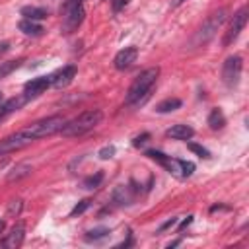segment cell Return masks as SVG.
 Listing matches in <instances>:
<instances>
[{"label": "cell", "mask_w": 249, "mask_h": 249, "mask_svg": "<svg viewBox=\"0 0 249 249\" xmlns=\"http://www.w3.org/2000/svg\"><path fill=\"white\" fill-rule=\"evenodd\" d=\"M158 76H160V68L158 66H150V68L142 70L134 78V82L130 84V88L126 91V97H124L126 105H140V103H144V99L150 95Z\"/></svg>", "instance_id": "1"}, {"label": "cell", "mask_w": 249, "mask_h": 249, "mask_svg": "<svg viewBox=\"0 0 249 249\" xmlns=\"http://www.w3.org/2000/svg\"><path fill=\"white\" fill-rule=\"evenodd\" d=\"M103 119V113L99 109H89L80 113L78 117H74L72 121H66L64 126L60 128V134L66 138H74V136H82L89 130H93Z\"/></svg>", "instance_id": "2"}, {"label": "cell", "mask_w": 249, "mask_h": 249, "mask_svg": "<svg viewBox=\"0 0 249 249\" xmlns=\"http://www.w3.org/2000/svg\"><path fill=\"white\" fill-rule=\"evenodd\" d=\"M146 156L154 161H158L161 167L167 169V173H171L173 177H179V179H187L193 175L195 171V163L193 161H187V160H177V158H171V156H165L163 152H158V150H148Z\"/></svg>", "instance_id": "3"}, {"label": "cell", "mask_w": 249, "mask_h": 249, "mask_svg": "<svg viewBox=\"0 0 249 249\" xmlns=\"http://www.w3.org/2000/svg\"><path fill=\"white\" fill-rule=\"evenodd\" d=\"M226 19H228V10H226V8H222V10L214 12V14H210V16L202 21V25L196 29V33H195L191 45H193V47H202V45H206V43L218 33V29L224 25Z\"/></svg>", "instance_id": "4"}, {"label": "cell", "mask_w": 249, "mask_h": 249, "mask_svg": "<svg viewBox=\"0 0 249 249\" xmlns=\"http://www.w3.org/2000/svg\"><path fill=\"white\" fill-rule=\"evenodd\" d=\"M60 14H62V33L76 31L82 25L84 16H86L82 0H66L60 8Z\"/></svg>", "instance_id": "5"}, {"label": "cell", "mask_w": 249, "mask_h": 249, "mask_svg": "<svg viewBox=\"0 0 249 249\" xmlns=\"http://www.w3.org/2000/svg\"><path fill=\"white\" fill-rule=\"evenodd\" d=\"M64 123H66V119L62 115H53V117H47V119L31 123L29 126H25V130L33 136V140H37V138H45V136H51L54 132H60Z\"/></svg>", "instance_id": "6"}, {"label": "cell", "mask_w": 249, "mask_h": 249, "mask_svg": "<svg viewBox=\"0 0 249 249\" xmlns=\"http://www.w3.org/2000/svg\"><path fill=\"white\" fill-rule=\"evenodd\" d=\"M241 70H243V58L239 54L228 56L224 66H222V80L228 88H235L239 84L241 78Z\"/></svg>", "instance_id": "7"}, {"label": "cell", "mask_w": 249, "mask_h": 249, "mask_svg": "<svg viewBox=\"0 0 249 249\" xmlns=\"http://www.w3.org/2000/svg\"><path fill=\"white\" fill-rule=\"evenodd\" d=\"M31 142H33V136L25 128H21V130H18V132H14V134H10V136L0 140V156L16 152V150H21V148L29 146Z\"/></svg>", "instance_id": "8"}, {"label": "cell", "mask_w": 249, "mask_h": 249, "mask_svg": "<svg viewBox=\"0 0 249 249\" xmlns=\"http://www.w3.org/2000/svg\"><path fill=\"white\" fill-rule=\"evenodd\" d=\"M245 23H247V8L243 6V8H239L235 14H233V18H231V21H230V25H228V29H226V33H224V47H230L237 37H239V33L243 31V27H245Z\"/></svg>", "instance_id": "9"}, {"label": "cell", "mask_w": 249, "mask_h": 249, "mask_svg": "<svg viewBox=\"0 0 249 249\" xmlns=\"http://www.w3.org/2000/svg\"><path fill=\"white\" fill-rule=\"evenodd\" d=\"M136 56H138V49L136 47H124V49H121L115 54L113 64H115L117 70H126V68L132 66V62L136 60Z\"/></svg>", "instance_id": "10"}, {"label": "cell", "mask_w": 249, "mask_h": 249, "mask_svg": "<svg viewBox=\"0 0 249 249\" xmlns=\"http://www.w3.org/2000/svg\"><path fill=\"white\" fill-rule=\"evenodd\" d=\"M49 86H51V76H39V78L29 80V82L23 86V93H25L29 99H33V97L41 95Z\"/></svg>", "instance_id": "11"}, {"label": "cell", "mask_w": 249, "mask_h": 249, "mask_svg": "<svg viewBox=\"0 0 249 249\" xmlns=\"http://www.w3.org/2000/svg\"><path fill=\"white\" fill-rule=\"evenodd\" d=\"M74 76H76V66L74 64L64 66L58 72L51 74V86H54V88H66L74 80Z\"/></svg>", "instance_id": "12"}, {"label": "cell", "mask_w": 249, "mask_h": 249, "mask_svg": "<svg viewBox=\"0 0 249 249\" xmlns=\"http://www.w3.org/2000/svg\"><path fill=\"white\" fill-rule=\"evenodd\" d=\"M23 237H25V226L23 224H16L10 230V233L2 239V245L6 249H16V247H19L23 243Z\"/></svg>", "instance_id": "13"}, {"label": "cell", "mask_w": 249, "mask_h": 249, "mask_svg": "<svg viewBox=\"0 0 249 249\" xmlns=\"http://www.w3.org/2000/svg\"><path fill=\"white\" fill-rule=\"evenodd\" d=\"M29 101V97L23 93V95H18V97H12V99H6L2 105H0V121L6 119L8 115H12L14 111H19L25 103Z\"/></svg>", "instance_id": "14"}, {"label": "cell", "mask_w": 249, "mask_h": 249, "mask_svg": "<svg viewBox=\"0 0 249 249\" xmlns=\"http://www.w3.org/2000/svg\"><path fill=\"white\" fill-rule=\"evenodd\" d=\"M195 134V130L189 126V124H173L171 128L165 130V136L167 138H173V140H189L191 136Z\"/></svg>", "instance_id": "15"}, {"label": "cell", "mask_w": 249, "mask_h": 249, "mask_svg": "<svg viewBox=\"0 0 249 249\" xmlns=\"http://www.w3.org/2000/svg\"><path fill=\"white\" fill-rule=\"evenodd\" d=\"M31 171H33V167H31L29 163H18V165H14V167L6 173V181H8V183L21 181V179L29 177V175H31Z\"/></svg>", "instance_id": "16"}, {"label": "cell", "mask_w": 249, "mask_h": 249, "mask_svg": "<svg viewBox=\"0 0 249 249\" xmlns=\"http://www.w3.org/2000/svg\"><path fill=\"white\" fill-rule=\"evenodd\" d=\"M18 27H19V31H21L23 35H31V37H39V35H43V27H41L35 19H27V18H23V19L18 23Z\"/></svg>", "instance_id": "17"}, {"label": "cell", "mask_w": 249, "mask_h": 249, "mask_svg": "<svg viewBox=\"0 0 249 249\" xmlns=\"http://www.w3.org/2000/svg\"><path fill=\"white\" fill-rule=\"evenodd\" d=\"M132 198H134V193H132L128 187H124V185H121V187H117V189L113 191V200H115L117 204H130Z\"/></svg>", "instance_id": "18"}, {"label": "cell", "mask_w": 249, "mask_h": 249, "mask_svg": "<svg viewBox=\"0 0 249 249\" xmlns=\"http://www.w3.org/2000/svg\"><path fill=\"white\" fill-rule=\"evenodd\" d=\"M21 16L23 18H27V19H45L49 14H47V10L45 8H37V6H23L21 8Z\"/></svg>", "instance_id": "19"}, {"label": "cell", "mask_w": 249, "mask_h": 249, "mask_svg": "<svg viewBox=\"0 0 249 249\" xmlns=\"http://www.w3.org/2000/svg\"><path fill=\"white\" fill-rule=\"evenodd\" d=\"M224 124H226V117H224L222 109H212L208 115V126L212 130H220V128H224Z\"/></svg>", "instance_id": "20"}, {"label": "cell", "mask_w": 249, "mask_h": 249, "mask_svg": "<svg viewBox=\"0 0 249 249\" xmlns=\"http://www.w3.org/2000/svg\"><path fill=\"white\" fill-rule=\"evenodd\" d=\"M179 107H181V99H177V97H167V99H163L161 103L156 105V111H158V113H169V111H175V109H179Z\"/></svg>", "instance_id": "21"}, {"label": "cell", "mask_w": 249, "mask_h": 249, "mask_svg": "<svg viewBox=\"0 0 249 249\" xmlns=\"http://www.w3.org/2000/svg\"><path fill=\"white\" fill-rule=\"evenodd\" d=\"M21 64V60H8V62H0V80L10 76L18 66Z\"/></svg>", "instance_id": "22"}, {"label": "cell", "mask_w": 249, "mask_h": 249, "mask_svg": "<svg viewBox=\"0 0 249 249\" xmlns=\"http://www.w3.org/2000/svg\"><path fill=\"white\" fill-rule=\"evenodd\" d=\"M101 181H103V173H95V175L86 177V179H84V183H82V187H84V189H88V191H91V189H97Z\"/></svg>", "instance_id": "23"}, {"label": "cell", "mask_w": 249, "mask_h": 249, "mask_svg": "<svg viewBox=\"0 0 249 249\" xmlns=\"http://www.w3.org/2000/svg\"><path fill=\"white\" fill-rule=\"evenodd\" d=\"M109 235V230L107 228H95V230H89L86 233V239L88 241H99V239H105Z\"/></svg>", "instance_id": "24"}, {"label": "cell", "mask_w": 249, "mask_h": 249, "mask_svg": "<svg viewBox=\"0 0 249 249\" xmlns=\"http://www.w3.org/2000/svg\"><path fill=\"white\" fill-rule=\"evenodd\" d=\"M187 146H189V150H191V152H195V154H196L198 158H204V160H208V158H210V152H208L206 148H202L200 144H195V142H189Z\"/></svg>", "instance_id": "25"}, {"label": "cell", "mask_w": 249, "mask_h": 249, "mask_svg": "<svg viewBox=\"0 0 249 249\" xmlns=\"http://www.w3.org/2000/svg\"><path fill=\"white\" fill-rule=\"evenodd\" d=\"M21 212V200L18 198V200H12L10 204H8V216H18Z\"/></svg>", "instance_id": "26"}, {"label": "cell", "mask_w": 249, "mask_h": 249, "mask_svg": "<svg viewBox=\"0 0 249 249\" xmlns=\"http://www.w3.org/2000/svg\"><path fill=\"white\" fill-rule=\"evenodd\" d=\"M89 206V200L86 198V200H80V204H76L74 208H72V212H70V216H76V214H82L86 208Z\"/></svg>", "instance_id": "27"}, {"label": "cell", "mask_w": 249, "mask_h": 249, "mask_svg": "<svg viewBox=\"0 0 249 249\" xmlns=\"http://www.w3.org/2000/svg\"><path fill=\"white\" fill-rule=\"evenodd\" d=\"M113 154H115V146H105V148L99 150V158L101 160H109V158H113Z\"/></svg>", "instance_id": "28"}, {"label": "cell", "mask_w": 249, "mask_h": 249, "mask_svg": "<svg viewBox=\"0 0 249 249\" xmlns=\"http://www.w3.org/2000/svg\"><path fill=\"white\" fill-rule=\"evenodd\" d=\"M148 140H150V134H148V132H144V134H140V136H136V138L132 140V144H134L136 148H140V146H144V144H146Z\"/></svg>", "instance_id": "29"}, {"label": "cell", "mask_w": 249, "mask_h": 249, "mask_svg": "<svg viewBox=\"0 0 249 249\" xmlns=\"http://www.w3.org/2000/svg\"><path fill=\"white\" fill-rule=\"evenodd\" d=\"M128 4V0H111V6H113V14H119L124 6Z\"/></svg>", "instance_id": "30"}, {"label": "cell", "mask_w": 249, "mask_h": 249, "mask_svg": "<svg viewBox=\"0 0 249 249\" xmlns=\"http://www.w3.org/2000/svg\"><path fill=\"white\" fill-rule=\"evenodd\" d=\"M175 224H177V218H171L169 222H165V224L160 228V231H163V230H167V228H171V226H175Z\"/></svg>", "instance_id": "31"}, {"label": "cell", "mask_w": 249, "mask_h": 249, "mask_svg": "<svg viewBox=\"0 0 249 249\" xmlns=\"http://www.w3.org/2000/svg\"><path fill=\"white\" fill-rule=\"evenodd\" d=\"M191 222H193V216H187V218L181 222V226H179V231H183V230H185V228H187Z\"/></svg>", "instance_id": "32"}, {"label": "cell", "mask_w": 249, "mask_h": 249, "mask_svg": "<svg viewBox=\"0 0 249 249\" xmlns=\"http://www.w3.org/2000/svg\"><path fill=\"white\" fill-rule=\"evenodd\" d=\"M183 2H187V0H171V6H173V8H177V6H181Z\"/></svg>", "instance_id": "33"}, {"label": "cell", "mask_w": 249, "mask_h": 249, "mask_svg": "<svg viewBox=\"0 0 249 249\" xmlns=\"http://www.w3.org/2000/svg\"><path fill=\"white\" fill-rule=\"evenodd\" d=\"M4 230H6V222H4V220H0V233H2Z\"/></svg>", "instance_id": "34"}, {"label": "cell", "mask_w": 249, "mask_h": 249, "mask_svg": "<svg viewBox=\"0 0 249 249\" xmlns=\"http://www.w3.org/2000/svg\"><path fill=\"white\" fill-rule=\"evenodd\" d=\"M6 163V154H2V158H0V167Z\"/></svg>", "instance_id": "35"}, {"label": "cell", "mask_w": 249, "mask_h": 249, "mask_svg": "<svg viewBox=\"0 0 249 249\" xmlns=\"http://www.w3.org/2000/svg\"><path fill=\"white\" fill-rule=\"evenodd\" d=\"M4 103V97H2V91H0V105Z\"/></svg>", "instance_id": "36"}]
</instances>
